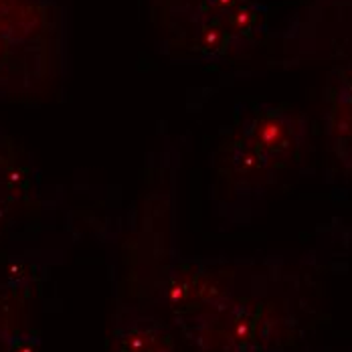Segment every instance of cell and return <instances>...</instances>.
<instances>
[{"instance_id": "obj_3", "label": "cell", "mask_w": 352, "mask_h": 352, "mask_svg": "<svg viewBox=\"0 0 352 352\" xmlns=\"http://www.w3.org/2000/svg\"><path fill=\"white\" fill-rule=\"evenodd\" d=\"M65 36L55 0H0V96L36 94L59 79Z\"/></svg>"}, {"instance_id": "obj_5", "label": "cell", "mask_w": 352, "mask_h": 352, "mask_svg": "<svg viewBox=\"0 0 352 352\" xmlns=\"http://www.w3.org/2000/svg\"><path fill=\"white\" fill-rule=\"evenodd\" d=\"M324 132L330 150L352 175V106L326 100Z\"/></svg>"}, {"instance_id": "obj_1", "label": "cell", "mask_w": 352, "mask_h": 352, "mask_svg": "<svg viewBox=\"0 0 352 352\" xmlns=\"http://www.w3.org/2000/svg\"><path fill=\"white\" fill-rule=\"evenodd\" d=\"M310 146V122L287 107L259 104L235 118L214 152L217 209H251Z\"/></svg>"}, {"instance_id": "obj_4", "label": "cell", "mask_w": 352, "mask_h": 352, "mask_svg": "<svg viewBox=\"0 0 352 352\" xmlns=\"http://www.w3.org/2000/svg\"><path fill=\"white\" fill-rule=\"evenodd\" d=\"M113 352H175V342L158 318L126 310L116 320Z\"/></svg>"}, {"instance_id": "obj_2", "label": "cell", "mask_w": 352, "mask_h": 352, "mask_svg": "<svg viewBox=\"0 0 352 352\" xmlns=\"http://www.w3.org/2000/svg\"><path fill=\"white\" fill-rule=\"evenodd\" d=\"M160 49L188 63L241 57L265 33L267 10L255 0H148Z\"/></svg>"}]
</instances>
